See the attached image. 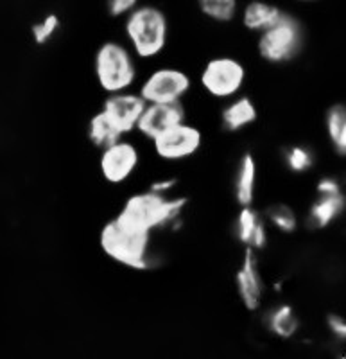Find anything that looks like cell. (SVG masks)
Wrapping results in <instances>:
<instances>
[{"mask_svg": "<svg viewBox=\"0 0 346 359\" xmlns=\"http://www.w3.org/2000/svg\"><path fill=\"white\" fill-rule=\"evenodd\" d=\"M60 25H62V20L57 15H47L43 20H40L38 24H34L31 27V33H33V40L36 45H45L49 43L54 38V34L60 31Z\"/></svg>", "mask_w": 346, "mask_h": 359, "instance_id": "24", "label": "cell"}, {"mask_svg": "<svg viewBox=\"0 0 346 359\" xmlns=\"http://www.w3.org/2000/svg\"><path fill=\"white\" fill-rule=\"evenodd\" d=\"M255 185H257V162L251 153H246L239 163V171L235 178V200L242 207H251L255 198Z\"/></svg>", "mask_w": 346, "mask_h": 359, "instance_id": "16", "label": "cell"}, {"mask_svg": "<svg viewBox=\"0 0 346 359\" xmlns=\"http://www.w3.org/2000/svg\"><path fill=\"white\" fill-rule=\"evenodd\" d=\"M124 31L134 54L144 60L158 56L167 43V18L155 6H137L127 15Z\"/></svg>", "mask_w": 346, "mask_h": 359, "instance_id": "2", "label": "cell"}, {"mask_svg": "<svg viewBox=\"0 0 346 359\" xmlns=\"http://www.w3.org/2000/svg\"><path fill=\"white\" fill-rule=\"evenodd\" d=\"M176 185H178V180L176 178H163V180H156V182H153L147 191L160 194V196H169V194L176 189Z\"/></svg>", "mask_w": 346, "mask_h": 359, "instance_id": "28", "label": "cell"}, {"mask_svg": "<svg viewBox=\"0 0 346 359\" xmlns=\"http://www.w3.org/2000/svg\"><path fill=\"white\" fill-rule=\"evenodd\" d=\"M198 6L205 17L219 24L232 22L239 11V4L235 0H201Z\"/></svg>", "mask_w": 346, "mask_h": 359, "instance_id": "21", "label": "cell"}, {"mask_svg": "<svg viewBox=\"0 0 346 359\" xmlns=\"http://www.w3.org/2000/svg\"><path fill=\"white\" fill-rule=\"evenodd\" d=\"M203 144V135L192 124H179L172 130L160 135L158 139L153 140L155 153L163 160L176 162V160H185L188 156L200 151Z\"/></svg>", "mask_w": 346, "mask_h": 359, "instance_id": "8", "label": "cell"}, {"mask_svg": "<svg viewBox=\"0 0 346 359\" xmlns=\"http://www.w3.org/2000/svg\"><path fill=\"white\" fill-rule=\"evenodd\" d=\"M338 359H346V358H345V355H339V358H338Z\"/></svg>", "mask_w": 346, "mask_h": 359, "instance_id": "29", "label": "cell"}, {"mask_svg": "<svg viewBox=\"0 0 346 359\" xmlns=\"http://www.w3.org/2000/svg\"><path fill=\"white\" fill-rule=\"evenodd\" d=\"M95 78L110 95L123 94L137 79L133 54L118 41H104L95 53Z\"/></svg>", "mask_w": 346, "mask_h": 359, "instance_id": "4", "label": "cell"}, {"mask_svg": "<svg viewBox=\"0 0 346 359\" xmlns=\"http://www.w3.org/2000/svg\"><path fill=\"white\" fill-rule=\"evenodd\" d=\"M246 67L235 57H214L201 70L200 81L216 99L235 97L244 86Z\"/></svg>", "mask_w": 346, "mask_h": 359, "instance_id": "6", "label": "cell"}, {"mask_svg": "<svg viewBox=\"0 0 346 359\" xmlns=\"http://www.w3.org/2000/svg\"><path fill=\"white\" fill-rule=\"evenodd\" d=\"M187 203L185 196H160L151 191L137 192L124 201L113 219L130 232L153 233V230L176 223Z\"/></svg>", "mask_w": 346, "mask_h": 359, "instance_id": "1", "label": "cell"}, {"mask_svg": "<svg viewBox=\"0 0 346 359\" xmlns=\"http://www.w3.org/2000/svg\"><path fill=\"white\" fill-rule=\"evenodd\" d=\"M137 0H110L108 2V13L110 17H123V15H130L134 8H137Z\"/></svg>", "mask_w": 346, "mask_h": 359, "instance_id": "25", "label": "cell"}, {"mask_svg": "<svg viewBox=\"0 0 346 359\" xmlns=\"http://www.w3.org/2000/svg\"><path fill=\"white\" fill-rule=\"evenodd\" d=\"M191 86L188 74L172 67H163L147 76L139 95L146 104H172L181 102V97L188 94Z\"/></svg>", "mask_w": 346, "mask_h": 359, "instance_id": "7", "label": "cell"}, {"mask_svg": "<svg viewBox=\"0 0 346 359\" xmlns=\"http://www.w3.org/2000/svg\"><path fill=\"white\" fill-rule=\"evenodd\" d=\"M237 239H239L246 248H251L253 252L264 248L268 245V230L261 214L253 207H242L239 216H237Z\"/></svg>", "mask_w": 346, "mask_h": 359, "instance_id": "13", "label": "cell"}, {"mask_svg": "<svg viewBox=\"0 0 346 359\" xmlns=\"http://www.w3.org/2000/svg\"><path fill=\"white\" fill-rule=\"evenodd\" d=\"M326 327H328V331L334 334L335 339H339V341H345L346 339V322L342 316H339V314H328V316H326Z\"/></svg>", "mask_w": 346, "mask_h": 359, "instance_id": "26", "label": "cell"}, {"mask_svg": "<svg viewBox=\"0 0 346 359\" xmlns=\"http://www.w3.org/2000/svg\"><path fill=\"white\" fill-rule=\"evenodd\" d=\"M237 291H239L240 302L244 304L248 311H257L262 302V293H264V284H262L261 268H258L257 252L251 248L244 250V257L240 262V268L235 273Z\"/></svg>", "mask_w": 346, "mask_h": 359, "instance_id": "12", "label": "cell"}, {"mask_svg": "<svg viewBox=\"0 0 346 359\" xmlns=\"http://www.w3.org/2000/svg\"><path fill=\"white\" fill-rule=\"evenodd\" d=\"M102 252L106 253L111 261L126 266L131 269H147L149 252H151V233H134L123 229L115 219L108 221L99 236Z\"/></svg>", "mask_w": 346, "mask_h": 359, "instance_id": "3", "label": "cell"}, {"mask_svg": "<svg viewBox=\"0 0 346 359\" xmlns=\"http://www.w3.org/2000/svg\"><path fill=\"white\" fill-rule=\"evenodd\" d=\"M257 107L253 104L248 95H240L235 101L226 104L224 110L221 111V121H223L224 130L230 131V133H235V131L251 126L257 121Z\"/></svg>", "mask_w": 346, "mask_h": 359, "instance_id": "14", "label": "cell"}, {"mask_svg": "<svg viewBox=\"0 0 346 359\" xmlns=\"http://www.w3.org/2000/svg\"><path fill=\"white\" fill-rule=\"evenodd\" d=\"M285 165L293 172H307L314 165V155L305 146H291L284 153Z\"/></svg>", "mask_w": 346, "mask_h": 359, "instance_id": "23", "label": "cell"}, {"mask_svg": "<svg viewBox=\"0 0 346 359\" xmlns=\"http://www.w3.org/2000/svg\"><path fill=\"white\" fill-rule=\"evenodd\" d=\"M88 139L90 142L102 151V149H106V147L117 144L118 140H123V137L115 131V128L111 126L110 121L102 115V111H97L94 117L90 118Z\"/></svg>", "mask_w": 346, "mask_h": 359, "instance_id": "20", "label": "cell"}, {"mask_svg": "<svg viewBox=\"0 0 346 359\" xmlns=\"http://www.w3.org/2000/svg\"><path fill=\"white\" fill-rule=\"evenodd\" d=\"M268 221L282 233H293L298 229V217L289 205H271L268 208Z\"/></svg>", "mask_w": 346, "mask_h": 359, "instance_id": "22", "label": "cell"}, {"mask_svg": "<svg viewBox=\"0 0 346 359\" xmlns=\"http://www.w3.org/2000/svg\"><path fill=\"white\" fill-rule=\"evenodd\" d=\"M303 33L302 22L284 13L280 20L269 27L268 31L261 33L258 38V54L268 63H287L293 62L303 49Z\"/></svg>", "mask_w": 346, "mask_h": 359, "instance_id": "5", "label": "cell"}, {"mask_svg": "<svg viewBox=\"0 0 346 359\" xmlns=\"http://www.w3.org/2000/svg\"><path fill=\"white\" fill-rule=\"evenodd\" d=\"M345 196H319L314 201L309 210V223L314 229H326L330 223H334L345 210Z\"/></svg>", "mask_w": 346, "mask_h": 359, "instance_id": "17", "label": "cell"}, {"mask_svg": "<svg viewBox=\"0 0 346 359\" xmlns=\"http://www.w3.org/2000/svg\"><path fill=\"white\" fill-rule=\"evenodd\" d=\"M326 135L339 156L346 155V107L338 102L332 104L325 117Z\"/></svg>", "mask_w": 346, "mask_h": 359, "instance_id": "19", "label": "cell"}, {"mask_svg": "<svg viewBox=\"0 0 346 359\" xmlns=\"http://www.w3.org/2000/svg\"><path fill=\"white\" fill-rule=\"evenodd\" d=\"M316 191H318L319 196H338V194H342L341 192V184H339L335 178H321L316 185Z\"/></svg>", "mask_w": 346, "mask_h": 359, "instance_id": "27", "label": "cell"}, {"mask_svg": "<svg viewBox=\"0 0 346 359\" xmlns=\"http://www.w3.org/2000/svg\"><path fill=\"white\" fill-rule=\"evenodd\" d=\"M282 15H284V11L277 6L262 2V0H253V2L246 4L244 11H242V24L253 33H257V31L264 33L280 20Z\"/></svg>", "mask_w": 346, "mask_h": 359, "instance_id": "15", "label": "cell"}, {"mask_svg": "<svg viewBox=\"0 0 346 359\" xmlns=\"http://www.w3.org/2000/svg\"><path fill=\"white\" fill-rule=\"evenodd\" d=\"M139 151L133 144L127 140H118L113 146L102 149L101 158H99V169L108 184L118 185L130 180L134 169L139 168Z\"/></svg>", "mask_w": 346, "mask_h": 359, "instance_id": "9", "label": "cell"}, {"mask_svg": "<svg viewBox=\"0 0 346 359\" xmlns=\"http://www.w3.org/2000/svg\"><path fill=\"white\" fill-rule=\"evenodd\" d=\"M265 325H268L269 332H273L278 338L291 339L300 329V320L289 304H282L269 311Z\"/></svg>", "mask_w": 346, "mask_h": 359, "instance_id": "18", "label": "cell"}, {"mask_svg": "<svg viewBox=\"0 0 346 359\" xmlns=\"http://www.w3.org/2000/svg\"><path fill=\"white\" fill-rule=\"evenodd\" d=\"M146 107L147 104L139 94L123 92V94L108 95L101 111L110 121L115 131L123 137V135L137 130V124H139Z\"/></svg>", "mask_w": 346, "mask_h": 359, "instance_id": "10", "label": "cell"}, {"mask_svg": "<svg viewBox=\"0 0 346 359\" xmlns=\"http://www.w3.org/2000/svg\"><path fill=\"white\" fill-rule=\"evenodd\" d=\"M187 118V110L181 102L172 104H147L137 124V131L153 142L160 135L179 126Z\"/></svg>", "mask_w": 346, "mask_h": 359, "instance_id": "11", "label": "cell"}]
</instances>
